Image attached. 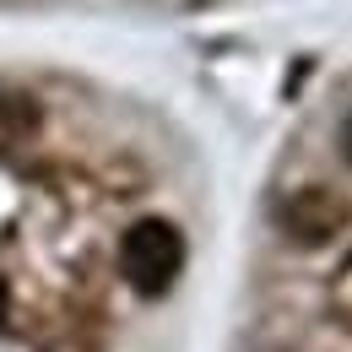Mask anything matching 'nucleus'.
Segmentation results:
<instances>
[{"label": "nucleus", "mask_w": 352, "mask_h": 352, "mask_svg": "<svg viewBox=\"0 0 352 352\" xmlns=\"http://www.w3.org/2000/svg\"><path fill=\"white\" fill-rule=\"evenodd\" d=\"M184 271V233L163 217H141L120 239V276L141 298H163Z\"/></svg>", "instance_id": "1"}, {"label": "nucleus", "mask_w": 352, "mask_h": 352, "mask_svg": "<svg viewBox=\"0 0 352 352\" xmlns=\"http://www.w3.org/2000/svg\"><path fill=\"white\" fill-rule=\"evenodd\" d=\"M347 217V206H342V195H331L325 184H304V190H293L287 201H282V233L293 239V244H325L336 228Z\"/></svg>", "instance_id": "2"}, {"label": "nucleus", "mask_w": 352, "mask_h": 352, "mask_svg": "<svg viewBox=\"0 0 352 352\" xmlns=\"http://www.w3.org/2000/svg\"><path fill=\"white\" fill-rule=\"evenodd\" d=\"M336 152H342V163L352 168V114L342 120V131H336Z\"/></svg>", "instance_id": "3"}]
</instances>
